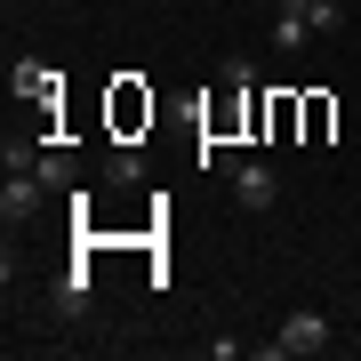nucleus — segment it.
I'll return each mask as SVG.
<instances>
[{
	"instance_id": "nucleus-3",
	"label": "nucleus",
	"mask_w": 361,
	"mask_h": 361,
	"mask_svg": "<svg viewBox=\"0 0 361 361\" xmlns=\"http://www.w3.org/2000/svg\"><path fill=\"white\" fill-rule=\"evenodd\" d=\"M40 201H49V185H40V169H8V185H0V217L8 225H32Z\"/></svg>"
},
{
	"instance_id": "nucleus-8",
	"label": "nucleus",
	"mask_w": 361,
	"mask_h": 361,
	"mask_svg": "<svg viewBox=\"0 0 361 361\" xmlns=\"http://www.w3.org/2000/svg\"><path fill=\"white\" fill-rule=\"evenodd\" d=\"M40 185H49V193L73 185V153H65V145H40Z\"/></svg>"
},
{
	"instance_id": "nucleus-9",
	"label": "nucleus",
	"mask_w": 361,
	"mask_h": 361,
	"mask_svg": "<svg viewBox=\"0 0 361 361\" xmlns=\"http://www.w3.org/2000/svg\"><path fill=\"white\" fill-rule=\"evenodd\" d=\"M113 121H121V137H129L137 121H153V97H137V89H121V97H113Z\"/></svg>"
},
{
	"instance_id": "nucleus-5",
	"label": "nucleus",
	"mask_w": 361,
	"mask_h": 361,
	"mask_svg": "<svg viewBox=\"0 0 361 361\" xmlns=\"http://www.w3.org/2000/svg\"><path fill=\"white\" fill-rule=\"evenodd\" d=\"M49 305H56V313H89V265H73V273H56V289H49Z\"/></svg>"
},
{
	"instance_id": "nucleus-1",
	"label": "nucleus",
	"mask_w": 361,
	"mask_h": 361,
	"mask_svg": "<svg viewBox=\"0 0 361 361\" xmlns=\"http://www.w3.org/2000/svg\"><path fill=\"white\" fill-rule=\"evenodd\" d=\"M329 337H337V329H329V313H322V305H297L257 353H265V361H313V353H329Z\"/></svg>"
},
{
	"instance_id": "nucleus-2",
	"label": "nucleus",
	"mask_w": 361,
	"mask_h": 361,
	"mask_svg": "<svg viewBox=\"0 0 361 361\" xmlns=\"http://www.w3.org/2000/svg\"><path fill=\"white\" fill-rule=\"evenodd\" d=\"M201 161L225 169V185H233V201H241V209H273V201H281V177H273L265 161H241V153H201Z\"/></svg>"
},
{
	"instance_id": "nucleus-7",
	"label": "nucleus",
	"mask_w": 361,
	"mask_h": 361,
	"mask_svg": "<svg viewBox=\"0 0 361 361\" xmlns=\"http://www.w3.org/2000/svg\"><path fill=\"white\" fill-rule=\"evenodd\" d=\"M104 177L113 185H145V153L137 145H113V153H104Z\"/></svg>"
},
{
	"instance_id": "nucleus-4",
	"label": "nucleus",
	"mask_w": 361,
	"mask_h": 361,
	"mask_svg": "<svg viewBox=\"0 0 361 361\" xmlns=\"http://www.w3.org/2000/svg\"><path fill=\"white\" fill-rule=\"evenodd\" d=\"M8 89H16V97H32V104H56V73H49V65H32V56H16V65H8Z\"/></svg>"
},
{
	"instance_id": "nucleus-6",
	"label": "nucleus",
	"mask_w": 361,
	"mask_h": 361,
	"mask_svg": "<svg viewBox=\"0 0 361 361\" xmlns=\"http://www.w3.org/2000/svg\"><path fill=\"white\" fill-rule=\"evenodd\" d=\"M305 40H313V25H305V16H297V8H273V49H281V56H297Z\"/></svg>"
},
{
	"instance_id": "nucleus-10",
	"label": "nucleus",
	"mask_w": 361,
	"mask_h": 361,
	"mask_svg": "<svg viewBox=\"0 0 361 361\" xmlns=\"http://www.w3.org/2000/svg\"><path fill=\"white\" fill-rule=\"evenodd\" d=\"M0 161H8V169H40V145H25V137H8V145H0Z\"/></svg>"
}]
</instances>
